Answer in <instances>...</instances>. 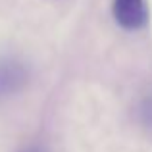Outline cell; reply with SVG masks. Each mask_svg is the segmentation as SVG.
Listing matches in <instances>:
<instances>
[{"label":"cell","instance_id":"cell-1","mask_svg":"<svg viewBox=\"0 0 152 152\" xmlns=\"http://www.w3.org/2000/svg\"><path fill=\"white\" fill-rule=\"evenodd\" d=\"M114 18L123 29H141L146 23V8L142 0H115Z\"/></svg>","mask_w":152,"mask_h":152},{"label":"cell","instance_id":"cell-2","mask_svg":"<svg viewBox=\"0 0 152 152\" xmlns=\"http://www.w3.org/2000/svg\"><path fill=\"white\" fill-rule=\"evenodd\" d=\"M27 152H39V150H27Z\"/></svg>","mask_w":152,"mask_h":152}]
</instances>
